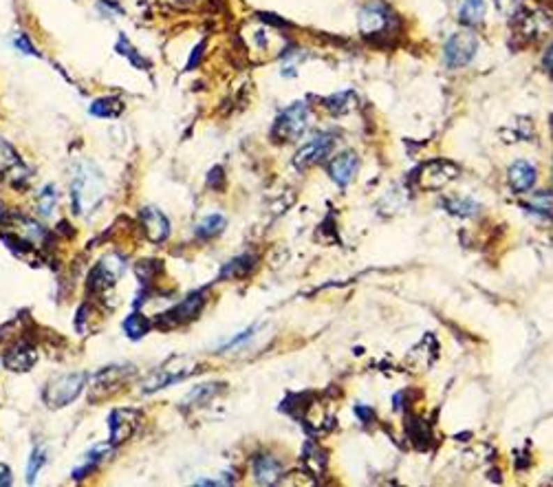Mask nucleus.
<instances>
[{
  "mask_svg": "<svg viewBox=\"0 0 553 487\" xmlns=\"http://www.w3.org/2000/svg\"><path fill=\"white\" fill-rule=\"evenodd\" d=\"M0 174H5L11 183H22V181L29 179V168L24 165V161L20 159V155L16 152L9 142L0 139Z\"/></svg>",
  "mask_w": 553,
  "mask_h": 487,
  "instance_id": "obj_14",
  "label": "nucleus"
},
{
  "mask_svg": "<svg viewBox=\"0 0 553 487\" xmlns=\"http://www.w3.org/2000/svg\"><path fill=\"white\" fill-rule=\"evenodd\" d=\"M142 424V412L132 410V408H115L108 417V430H110V445L117 448V445L126 443Z\"/></svg>",
  "mask_w": 553,
  "mask_h": 487,
  "instance_id": "obj_11",
  "label": "nucleus"
},
{
  "mask_svg": "<svg viewBox=\"0 0 553 487\" xmlns=\"http://www.w3.org/2000/svg\"><path fill=\"white\" fill-rule=\"evenodd\" d=\"M507 181H509V188L516 194L529 192L536 183V168L529 161H522V159L514 161L507 170Z\"/></svg>",
  "mask_w": 553,
  "mask_h": 487,
  "instance_id": "obj_19",
  "label": "nucleus"
},
{
  "mask_svg": "<svg viewBox=\"0 0 553 487\" xmlns=\"http://www.w3.org/2000/svg\"><path fill=\"white\" fill-rule=\"evenodd\" d=\"M252 474L258 485H275L282 479V463L271 454H258L252 461Z\"/></svg>",
  "mask_w": 553,
  "mask_h": 487,
  "instance_id": "obj_17",
  "label": "nucleus"
},
{
  "mask_svg": "<svg viewBox=\"0 0 553 487\" xmlns=\"http://www.w3.org/2000/svg\"><path fill=\"white\" fill-rule=\"evenodd\" d=\"M408 435H410V441L417 445V448H427V441H432L430 437V430L423 424V419H412L408 424Z\"/></svg>",
  "mask_w": 553,
  "mask_h": 487,
  "instance_id": "obj_31",
  "label": "nucleus"
},
{
  "mask_svg": "<svg viewBox=\"0 0 553 487\" xmlns=\"http://www.w3.org/2000/svg\"><path fill=\"white\" fill-rule=\"evenodd\" d=\"M110 448H113V445H110V443H104V445H95V448H93V450H91L86 456H84V461H82V463H79V465H77V467L71 472V477H73V479H84V477L89 474V472H93V470H95V465L102 463L104 458L110 454Z\"/></svg>",
  "mask_w": 553,
  "mask_h": 487,
  "instance_id": "obj_22",
  "label": "nucleus"
},
{
  "mask_svg": "<svg viewBox=\"0 0 553 487\" xmlns=\"http://www.w3.org/2000/svg\"><path fill=\"white\" fill-rule=\"evenodd\" d=\"M444 207L446 210L450 212V214H454V216H472V214H476L478 212V205H476V201H472V199H467V197H456V199H446L444 201Z\"/></svg>",
  "mask_w": 553,
  "mask_h": 487,
  "instance_id": "obj_29",
  "label": "nucleus"
},
{
  "mask_svg": "<svg viewBox=\"0 0 553 487\" xmlns=\"http://www.w3.org/2000/svg\"><path fill=\"white\" fill-rule=\"evenodd\" d=\"M159 269H161V267H159V262H150V260L144 262V260H142L139 265H137V276H139L142 285H150L152 276H155Z\"/></svg>",
  "mask_w": 553,
  "mask_h": 487,
  "instance_id": "obj_35",
  "label": "nucleus"
},
{
  "mask_svg": "<svg viewBox=\"0 0 553 487\" xmlns=\"http://www.w3.org/2000/svg\"><path fill=\"white\" fill-rule=\"evenodd\" d=\"M123 271H126V260H123V256L115 252L104 256L89 274V291H93V294H106L108 289H113L117 285Z\"/></svg>",
  "mask_w": 553,
  "mask_h": 487,
  "instance_id": "obj_7",
  "label": "nucleus"
},
{
  "mask_svg": "<svg viewBox=\"0 0 553 487\" xmlns=\"http://www.w3.org/2000/svg\"><path fill=\"white\" fill-rule=\"evenodd\" d=\"M333 146H335V137L333 135H326V133L317 135V137H313L311 142H307L296 152V155H294V165L298 170H309V168H313V165L322 163L331 155Z\"/></svg>",
  "mask_w": 553,
  "mask_h": 487,
  "instance_id": "obj_12",
  "label": "nucleus"
},
{
  "mask_svg": "<svg viewBox=\"0 0 553 487\" xmlns=\"http://www.w3.org/2000/svg\"><path fill=\"white\" fill-rule=\"evenodd\" d=\"M45 461H47V452H45V448H36V450L31 452L29 465H26V481H29V483H33V481H36L38 472L43 470Z\"/></svg>",
  "mask_w": 553,
  "mask_h": 487,
  "instance_id": "obj_32",
  "label": "nucleus"
},
{
  "mask_svg": "<svg viewBox=\"0 0 553 487\" xmlns=\"http://www.w3.org/2000/svg\"><path fill=\"white\" fill-rule=\"evenodd\" d=\"M55 203H58V190H55V186H45L38 194L40 216H51V212L55 210Z\"/></svg>",
  "mask_w": 553,
  "mask_h": 487,
  "instance_id": "obj_30",
  "label": "nucleus"
},
{
  "mask_svg": "<svg viewBox=\"0 0 553 487\" xmlns=\"http://www.w3.org/2000/svg\"><path fill=\"white\" fill-rule=\"evenodd\" d=\"M218 181H225V177H223V168H218V165H216V168L210 172V179H207V183H210V188H216Z\"/></svg>",
  "mask_w": 553,
  "mask_h": 487,
  "instance_id": "obj_38",
  "label": "nucleus"
},
{
  "mask_svg": "<svg viewBox=\"0 0 553 487\" xmlns=\"http://www.w3.org/2000/svg\"><path fill=\"white\" fill-rule=\"evenodd\" d=\"M478 51V40L474 33L469 31H461V33H454L446 47H444V60H446V66L448 68H461V66H467L469 62L474 60V55Z\"/></svg>",
  "mask_w": 553,
  "mask_h": 487,
  "instance_id": "obj_10",
  "label": "nucleus"
},
{
  "mask_svg": "<svg viewBox=\"0 0 553 487\" xmlns=\"http://www.w3.org/2000/svg\"><path fill=\"white\" fill-rule=\"evenodd\" d=\"M13 47H16L20 53H24V55H38V51H36V47H33V43L29 40V36L26 33H18L16 38H13Z\"/></svg>",
  "mask_w": 553,
  "mask_h": 487,
  "instance_id": "obj_36",
  "label": "nucleus"
},
{
  "mask_svg": "<svg viewBox=\"0 0 553 487\" xmlns=\"http://www.w3.org/2000/svg\"><path fill=\"white\" fill-rule=\"evenodd\" d=\"M225 225H227L225 216H220V214H210V216H205V218L199 223V225H197L195 236H197V239H201V241L214 239V236H218L220 232L225 230Z\"/></svg>",
  "mask_w": 553,
  "mask_h": 487,
  "instance_id": "obj_27",
  "label": "nucleus"
},
{
  "mask_svg": "<svg viewBox=\"0 0 553 487\" xmlns=\"http://www.w3.org/2000/svg\"><path fill=\"white\" fill-rule=\"evenodd\" d=\"M38 361V353L31 344L26 342H18L13 349H9L3 357V364L7 370H13V373H26L36 366Z\"/></svg>",
  "mask_w": 553,
  "mask_h": 487,
  "instance_id": "obj_16",
  "label": "nucleus"
},
{
  "mask_svg": "<svg viewBox=\"0 0 553 487\" xmlns=\"http://www.w3.org/2000/svg\"><path fill=\"white\" fill-rule=\"evenodd\" d=\"M86 380H89L86 373H66L51 380L43 395L45 403L51 410L66 408L68 403H73L82 395V391L86 388Z\"/></svg>",
  "mask_w": 553,
  "mask_h": 487,
  "instance_id": "obj_3",
  "label": "nucleus"
},
{
  "mask_svg": "<svg viewBox=\"0 0 553 487\" xmlns=\"http://www.w3.org/2000/svg\"><path fill=\"white\" fill-rule=\"evenodd\" d=\"M207 304V289H199V291H192V294L181 300L179 304H174L172 309H168L161 320H159V327L163 329H170V327H181V324H188L192 320H197L203 311V307Z\"/></svg>",
  "mask_w": 553,
  "mask_h": 487,
  "instance_id": "obj_9",
  "label": "nucleus"
},
{
  "mask_svg": "<svg viewBox=\"0 0 553 487\" xmlns=\"http://www.w3.org/2000/svg\"><path fill=\"white\" fill-rule=\"evenodd\" d=\"M11 483V472L7 465H0V485H9Z\"/></svg>",
  "mask_w": 553,
  "mask_h": 487,
  "instance_id": "obj_39",
  "label": "nucleus"
},
{
  "mask_svg": "<svg viewBox=\"0 0 553 487\" xmlns=\"http://www.w3.org/2000/svg\"><path fill=\"white\" fill-rule=\"evenodd\" d=\"M117 51L123 55V58H128V60H130L135 66H142V68H144V66H148V64H146V60H144V58H139V55H137V51L130 47V43H128V40L123 38V36L119 38V43H117Z\"/></svg>",
  "mask_w": 553,
  "mask_h": 487,
  "instance_id": "obj_34",
  "label": "nucleus"
},
{
  "mask_svg": "<svg viewBox=\"0 0 553 487\" xmlns=\"http://www.w3.org/2000/svg\"><path fill=\"white\" fill-rule=\"evenodd\" d=\"M225 384H201V386H197L195 391L192 393H188V397L183 399V406L185 408H201V406H205L207 401H210L212 397H216L218 395V388H223Z\"/></svg>",
  "mask_w": 553,
  "mask_h": 487,
  "instance_id": "obj_25",
  "label": "nucleus"
},
{
  "mask_svg": "<svg viewBox=\"0 0 553 487\" xmlns=\"http://www.w3.org/2000/svg\"><path fill=\"white\" fill-rule=\"evenodd\" d=\"M139 220H142V230L146 234V239L155 245H161L168 241L170 236V220L161 210L157 207H144L139 212Z\"/></svg>",
  "mask_w": 553,
  "mask_h": 487,
  "instance_id": "obj_13",
  "label": "nucleus"
},
{
  "mask_svg": "<svg viewBox=\"0 0 553 487\" xmlns=\"http://www.w3.org/2000/svg\"><path fill=\"white\" fill-rule=\"evenodd\" d=\"M302 465H304V470L309 472V474H313L315 479H320L326 472L328 454L320 448V445H315L313 441H307V443H304V450H302Z\"/></svg>",
  "mask_w": 553,
  "mask_h": 487,
  "instance_id": "obj_20",
  "label": "nucleus"
},
{
  "mask_svg": "<svg viewBox=\"0 0 553 487\" xmlns=\"http://www.w3.org/2000/svg\"><path fill=\"white\" fill-rule=\"evenodd\" d=\"M485 16V0H461L459 7V22L474 27Z\"/></svg>",
  "mask_w": 553,
  "mask_h": 487,
  "instance_id": "obj_26",
  "label": "nucleus"
},
{
  "mask_svg": "<svg viewBox=\"0 0 553 487\" xmlns=\"http://www.w3.org/2000/svg\"><path fill=\"white\" fill-rule=\"evenodd\" d=\"M527 210L536 212V214H540V216H551V194L547 192H540V194H536V197L531 199V203L527 205Z\"/></svg>",
  "mask_w": 553,
  "mask_h": 487,
  "instance_id": "obj_33",
  "label": "nucleus"
},
{
  "mask_svg": "<svg viewBox=\"0 0 553 487\" xmlns=\"http://www.w3.org/2000/svg\"><path fill=\"white\" fill-rule=\"evenodd\" d=\"M357 168H359V157L355 155L353 150H347V152H342V155L331 159V163H328V177L333 179L340 188H347L351 181H353Z\"/></svg>",
  "mask_w": 553,
  "mask_h": 487,
  "instance_id": "obj_15",
  "label": "nucleus"
},
{
  "mask_svg": "<svg viewBox=\"0 0 553 487\" xmlns=\"http://www.w3.org/2000/svg\"><path fill=\"white\" fill-rule=\"evenodd\" d=\"M256 267V256L252 254H243V256H236L234 260H229L227 265L223 267V271H220V278H245V276H250L252 269Z\"/></svg>",
  "mask_w": 553,
  "mask_h": 487,
  "instance_id": "obj_24",
  "label": "nucleus"
},
{
  "mask_svg": "<svg viewBox=\"0 0 553 487\" xmlns=\"http://www.w3.org/2000/svg\"><path fill=\"white\" fill-rule=\"evenodd\" d=\"M322 104L331 115H347L357 108V95L353 91H340L335 95L324 97Z\"/></svg>",
  "mask_w": 553,
  "mask_h": 487,
  "instance_id": "obj_21",
  "label": "nucleus"
},
{
  "mask_svg": "<svg viewBox=\"0 0 553 487\" xmlns=\"http://www.w3.org/2000/svg\"><path fill=\"white\" fill-rule=\"evenodd\" d=\"M135 375V366L132 364H110L106 368H102L100 373H95L93 384H91V401H102L108 395H113L115 391L126 384Z\"/></svg>",
  "mask_w": 553,
  "mask_h": 487,
  "instance_id": "obj_6",
  "label": "nucleus"
},
{
  "mask_svg": "<svg viewBox=\"0 0 553 487\" xmlns=\"http://www.w3.org/2000/svg\"><path fill=\"white\" fill-rule=\"evenodd\" d=\"M106 197V179L95 163H82L71 183V205L75 214H91Z\"/></svg>",
  "mask_w": 553,
  "mask_h": 487,
  "instance_id": "obj_1",
  "label": "nucleus"
},
{
  "mask_svg": "<svg viewBox=\"0 0 553 487\" xmlns=\"http://www.w3.org/2000/svg\"><path fill=\"white\" fill-rule=\"evenodd\" d=\"M543 66H545V71H551V45H549V49L545 51V58H543Z\"/></svg>",
  "mask_w": 553,
  "mask_h": 487,
  "instance_id": "obj_40",
  "label": "nucleus"
},
{
  "mask_svg": "<svg viewBox=\"0 0 553 487\" xmlns=\"http://www.w3.org/2000/svg\"><path fill=\"white\" fill-rule=\"evenodd\" d=\"M195 370H197L195 361L188 359V357L174 355V357H170L168 361H165L163 366L152 370L148 377L142 382V393L144 395H152L157 391H163V388H168V386H172L176 382H183Z\"/></svg>",
  "mask_w": 553,
  "mask_h": 487,
  "instance_id": "obj_2",
  "label": "nucleus"
},
{
  "mask_svg": "<svg viewBox=\"0 0 553 487\" xmlns=\"http://www.w3.org/2000/svg\"><path fill=\"white\" fill-rule=\"evenodd\" d=\"M437 355H439V344H437L432 333H427V336L408 353V364L414 368V373H421V370H427L432 366Z\"/></svg>",
  "mask_w": 553,
  "mask_h": 487,
  "instance_id": "obj_18",
  "label": "nucleus"
},
{
  "mask_svg": "<svg viewBox=\"0 0 553 487\" xmlns=\"http://www.w3.org/2000/svg\"><path fill=\"white\" fill-rule=\"evenodd\" d=\"M459 177H461V168L450 159H432V161L423 163L417 172L419 188L432 190V192L444 190Z\"/></svg>",
  "mask_w": 553,
  "mask_h": 487,
  "instance_id": "obj_8",
  "label": "nucleus"
},
{
  "mask_svg": "<svg viewBox=\"0 0 553 487\" xmlns=\"http://www.w3.org/2000/svg\"><path fill=\"white\" fill-rule=\"evenodd\" d=\"M353 412L357 414V419L362 421L364 426H368L370 421H375V412H372L370 408H366V406H362V403H359V406H355Z\"/></svg>",
  "mask_w": 553,
  "mask_h": 487,
  "instance_id": "obj_37",
  "label": "nucleus"
},
{
  "mask_svg": "<svg viewBox=\"0 0 553 487\" xmlns=\"http://www.w3.org/2000/svg\"><path fill=\"white\" fill-rule=\"evenodd\" d=\"M309 126V106L304 102H296L285 108L280 117L275 119L271 128V139L278 144H294L304 135Z\"/></svg>",
  "mask_w": 553,
  "mask_h": 487,
  "instance_id": "obj_4",
  "label": "nucleus"
},
{
  "mask_svg": "<svg viewBox=\"0 0 553 487\" xmlns=\"http://www.w3.org/2000/svg\"><path fill=\"white\" fill-rule=\"evenodd\" d=\"M152 329V322L144 315V313H130L126 320H123V331L130 340H139L144 338L146 333Z\"/></svg>",
  "mask_w": 553,
  "mask_h": 487,
  "instance_id": "obj_28",
  "label": "nucleus"
},
{
  "mask_svg": "<svg viewBox=\"0 0 553 487\" xmlns=\"http://www.w3.org/2000/svg\"><path fill=\"white\" fill-rule=\"evenodd\" d=\"M393 22H395V16L388 5L381 3V0H368V3L359 9L357 29L364 38H377L388 31Z\"/></svg>",
  "mask_w": 553,
  "mask_h": 487,
  "instance_id": "obj_5",
  "label": "nucleus"
},
{
  "mask_svg": "<svg viewBox=\"0 0 553 487\" xmlns=\"http://www.w3.org/2000/svg\"><path fill=\"white\" fill-rule=\"evenodd\" d=\"M89 113L95 117H102V119L117 117L123 113V102L119 100V97H100V100H95L89 106Z\"/></svg>",
  "mask_w": 553,
  "mask_h": 487,
  "instance_id": "obj_23",
  "label": "nucleus"
}]
</instances>
